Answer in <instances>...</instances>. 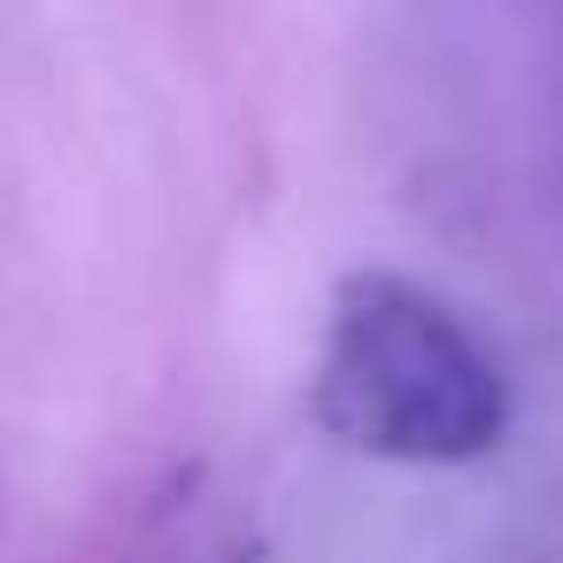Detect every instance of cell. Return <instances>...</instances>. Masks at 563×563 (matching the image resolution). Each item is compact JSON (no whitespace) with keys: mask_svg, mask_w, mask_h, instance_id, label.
Segmentation results:
<instances>
[{"mask_svg":"<svg viewBox=\"0 0 563 563\" xmlns=\"http://www.w3.org/2000/svg\"><path fill=\"white\" fill-rule=\"evenodd\" d=\"M309 417L378 463H478L509 432V378L417 278L347 271L309 371Z\"/></svg>","mask_w":563,"mask_h":563,"instance_id":"1","label":"cell"}]
</instances>
